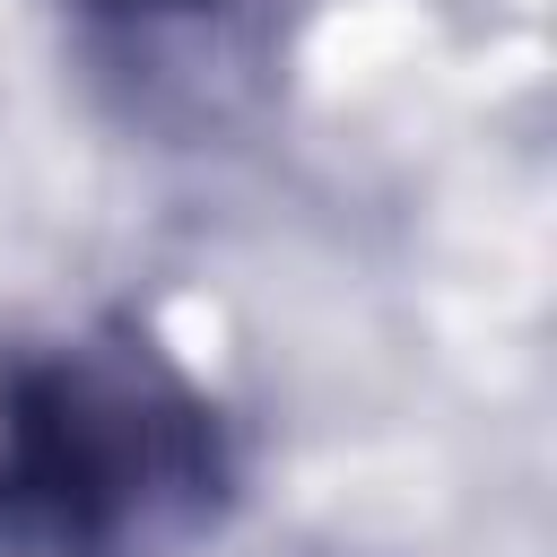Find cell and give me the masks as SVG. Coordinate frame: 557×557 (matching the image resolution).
I'll list each match as a JSON object with an SVG mask.
<instances>
[{
  "mask_svg": "<svg viewBox=\"0 0 557 557\" xmlns=\"http://www.w3.org/2000/svg\"><path fill=\"white\" fill-rule=\"evenodd\" d=\"M226 505L235 435L139 331L0 357V557H183Z\"/></svg>",
  "mask_w": 557,
  "mask_h": 557,
  "instance_id": "6da1fadb",
  "label": "cell"
},
{
  "mask_svg": "<svg viewBox=\"0 0 557 557\" xmlns=\"http://www.w3.org/2000/svg\"><path fill=\"white\" fill-rule=\"evenodd\" d=\"M87 70L131 122L200 139L270 87V0H61Z\"/></svg>",
  "mask_w": 557,
  "mask_h": 557,
  "instance_id": "7a4b0ae2",
  "label": "cell"
}]
</instances>
